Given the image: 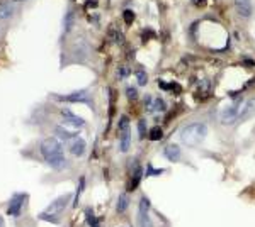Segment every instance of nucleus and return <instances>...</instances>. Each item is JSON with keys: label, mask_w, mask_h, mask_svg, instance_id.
I'll list each match as a JSON object with an SVG mask.
<instances>
[{"label": "nucleus", "mask_w": 255, "mask_h": 227, "mask_svg": "<svg viewBox=\"0 0 255 227\" xmlns=\"http://www.w3.org/2000/svg\"><path fill=\"white\" fill-rule=\"evenodd\" d=\"M0 227H3V219L0 217Z\"/></svg>", "instance_id": "cd10ccee"}, {"label": "nucleus", "mask_w": 255, "mask_h": 227, "mask_svg": "<svg viewBox=\"0 0 255 227\" xmlns=\"http://www.w3.org/2000/svg\"><path fill=\"white\" fill-rule=\"evenodd\" d=\"M162 136H163V133H162V129H160V127H153V129L150 131V139H151V141H158Z\"/></svg>", "instance_id": "aec40b11"}, {"label": "nucleus", "mask_w": 255, "mask_h": 227, "mask_svg": "<svg viewBox=\"0 0 255 227\" xmlns=\"http://www.w3.org/2000/svg\"><path fill=\"white\" fill-rule=\"evenodd\" d=\"M126 76H129V70H128V68H119L118 70V78H119V80H123V78H126Z\"/></svg>", "instance_id": "a878e982"}, {"label": "nucleus", "mask_w": 255, "mask_h": 227, "mask_svg": "<svg viewBox=\"0 0 255 227\" xmlns=\"http://www.w3.org/2000/svg\"><path fill=\"white\" fill-rule=\"evenodd\" d=\"M208 134V126L204 122H191L180 131V141L186 146H197L204 141Z\"/></svg>", "instance_id": "f03ea898"}, {"label": "nucleus", "mask_w": 255, "mask_h": 227, "mask_svg": "<svg viewBox=\"0 0 255 227\" xmlns=\"http://www.w3.org/2000/svg\"><path fill=\"white\" fill-rule=\"evenodd\" d=\"M87 221H89V226L90 227H99V222H97V219L96 216H94L90 210H87Z\"/></svg>", "instance_id": "5701e85b"}, {"label": "nucleus", "mask_w": 255, "mask_h": 227, "mask_svg": "<svg viewBox=\"0 0 255 227\" xmlns=\"http://www.w3.org/2000/svg\"><path fill=\"white\" fill-rule=\"evenodd\" d=\"M15 2H22V0H15Z\"/></svg>", "instance_id": "c85d7f7f"}, {"label": "nucleus", "mask_w": 255, "mask_h": 227, "mask_svg": "<svg viewBox=\"0 0 255 227\" xmlns=\"http://www.w3.org/2000/svg\"><path fill=\"white\" fill-rule=\"evenodd\" d=\"M68 151H70V154L75 156V158H82V156L85 154V151H87V143H85L82 138H73V139H70Z\"/></svg>", "instance_id": "9b49d317"}, {"label": "nucleus", "mask_w": 255, "mask_h": 227, "mask_svg": "<svg viewBox=\"0 0 255 227\" xmlns=\"http://www.w3.org/2000/svg\"><path fill=\"white\" fill-rule=\"evenodd\" d=\"M163 156L172 163H177L180 159V148L177 144H167L165 150H163Z\"/></svg>", "instance_id": "ddd939ff"}, {"label": "nucleus", "mask_w": 255, "mask_h": 227, "mask_svg": "<svg viewBox=\"0 0 255 227\" xmlns=\"http://www.w3.org/2000/svg\"><path fill=\"white\" fill-rule=\"evenodd\" d=\"M15 7L10 2H0V20H7L14 15Z\"/></svg>", "instance_id": "2eb2a0df"}, {"label": "nucleus", "mask_w": 255, "mask_h": 227, "mask_svg": "<svg viewBox=\"0 0 255 227\" xmlns=\"http://www.w3.org/2000/svg\"><path fill=\"white\" fill-rule=\"evenodd\" d=\"M73 24H75V12H73V10H68V12H67V15H65V22H63L65 32H70V31H72Z\"/></svg>", "instance_id": "f3484780"}, {"label": "nucleus", "mask_w": 255, "mask_h": 227, "mask_svg": "<svg viewBox=\"0 0 255 227\" xmlns=\"http://www.w3.org/2000/svg\"><path fill=\"white\" fill-rule=\"evenodd\" d=\"M26 200H27V193H14V195H12V199H10V202H9V207H7V214L12 216V217L20 216V212H22Z\"/></svg>", "instance_id": "0eeeda50"}, {"label": "nucleus", "mask_w": 255, "mask_h": 227, "mask_svg": "<svg viewBox=\"0 0 255 227\" xmlns=\"http://www.w3.org/2000/svg\"><path fill=\"white\" fill-rule=\"evenodd\" d=\"M56 134L61 136V138H63V139H73V138H75V136H73V134H70V133H67V131L60 129V127H58V129H56Z\"/></svg>", "instance_id": "393cba45"}, {"label": "nucleus", "mask_w": 255, "mask_h": 227, "mask_svg": "<svg viewBox=\"0 0 255 227\" xmlns=\"http://www.w3.org/2000/svg\"><path fill=\"white\" fill-rule=\"evenodd\" d=\"M145 127H146V122H145V119H141V121L138 122V131H139V138H145Z\"/></svg>", "instance_id": "b1692460"}, {"label": "nucleus", "mask_w": 255, "mask_h": 227, "mask_svg": "<svg viewBox=\"0 0 255 227\" xmlns=\"http://www.w3.org/2000/svg\"><path fill=\"white\" fill-rule=\"evenodd\" d=\"M39 151H41L43 159L48 163V166H51L55 171H61L68 166V161L65 158L63 148H61V144L56 138L43 139L39 144Z\"/></svg>", "instance_id": "f257e3e1"}, {"label": "nucleus", "mask_w": 255, "mask_h": 227, "mask_svg": "<svg viewBox=\"0 0 255 227\" xmlns=\"http://www.w3.org/2000/svg\"><path fill=\"white\" fill-rule=\"evenodd\" d=\"M233 5H235V10L240 17H244V19L252 17V14H254L252 0H233Z\"/></svg>", "instance_id": "9d476101"}, {"label": "nucleus", "mask_w": 255, "mask_h": 227, "mask_svg": "<svg viewBox=\"0 0 255 227\" xmlns=\"http://www.w3.org/2000/svg\"><path fill=\"white\" fill-rule=\"evenodd\" d=\"M153 102H155V98L153 97H145V109H146V112H150V114H153Z\"/></svg>", "instance_id": "412c9836"}, {"label": "nucleus", "mask_w": 255, "mask_h": 227, "mask_svg": "<svg viewBox=\"0 0 255 227\" xmlns=\"http://www.w3.org/2000/svg\"><path fill=\"white\" fill-rule=\"evenodd\" d=\"M56 98H60V102H73V104H87L92 107V100L89 97V92L87 90H77L73 93H68V95H56Z\"/></svg>", "instance_id": "6e6552de"}, {"label": "nucleus", "mask_w": 255, "mask_h": 227, "mask_svg": "<svg viewBox=\"0 0 255 227\" xmlns=\"http://www.w3.org/2000/svg\"><path fill=\"white\" fill-rule=\"evenodd\" d=\"M134 75H136V78H138V83H139V85H145L146 81H148V76H146V73L143 72V70H138V72L134 73Z\"/></svg>", "instance_id": "4be33fe9"}, {"label": "nucleus", "mask_w": 255, "mask_h": 227, "mask_svg": "<svg viewBox=\"0 0 255 227\" xmlns=\"http://www.w3.org/2000/svg\"><path fill=\"white\" fill-rule=\"evenodd\" d=\"M128 207H129V197H128V193H121V195L118 197V202H116V212L118 214H125Z\"/></svg>", "instance_id": "dca6fc26"}, {"label": "nucleus", "mask_w": 255, "mask_h": 227, "mask_svg": "<svg viewBox=\"0 0 255 227\" xmlns=\"http://www.w3.org/2000/svg\"><path fill=\"white\" fill-rule=\"evenodd\" d=\"M126 97H128V100H136V98H138L136 86H133V85L126 86Z\"/></svg>", "instance_id": "a211bd4d"}, {"label": "nucleus", "mask_w": 255, "mask_h": 227, "mask_svg": "<svg viewBox=\"0 0 255 227\" xmlns=\"http://www.w3.org/2000/svg\"><path fill=\"white\" fill-rule=\"evenodd\" d=\"M131 146V127L128 117H121L119 121V150L123 152L129 151Z\"/></svg>", "instance_id": "39448f33"}, {"label": "nucleus", "mask_w": 255, "mask_h": 227, "mask_svg": "<svg viewBox=\"0 0 255 227\" xmlns=\"http://www.w3.org/2000/svg\"><path fill=\"white\" fill-rule=\"evenodd\" d=\"M141 176H143V170L141 166L138 164V161L134 159V168H133V175H131V180H129V190H136L139 181H141Z\"/></svg>", "instance_id": "4468645a"}, {"label": "nucleus", "mask_w": 255, "mask_h": 227, "mask_svg": "<svg viewBox=\"0 0 255 227\" xmlns=\"http://www.w3.org/2000/svg\"><path fill=\"white\" fill-rule=\"evenodd\" d=\"M125 19H126V22H128V24H131V22L134 20V14H133L131 10H126V12H125Z\"/></svg>", "instance_id": "bb28decb"}, {"label": "nucleus", "mask_w": 255, "mask_h": 227, "mask_svg": "<svg viewBox=\"0 0 255 227\" xmlns=\"http://www.w3.org/2000/svg\"><path fill=\"white\" fill-rule=\"evenodd\" d=\"M165 109H167L165 102H163L162 98H155V102H153V114L155 112H163Z\"/></svg>", "instance_id": "6ab92c4d"}, {"label": "nucleus", "mask_w": 255, "mask_h": 227, "mask_svg": "<svg viewBox=\"0 0 255 227\" xmlns=\"http://www.w3.org/2000/svg\"><path fill=\"white\" fill-rule=\"evenodd\" d=\"M70 199H72L70 193L60 195L58 199H55L51 204L48 205L44 212L39 214V219H43V221H46V222H53V224H60L61 216H63L65 209H67L68 204H70Z\"/></svg>", "instance_id": "7ed1b4c3"}, {"label": "nucleus", "mask_w": 255, "mask_h": 227, "mask_svg": "<svg viewBox=\"0 0 255 227\" xmlns=\"http://www.w3.org/2000/svg\"><path fill=\"white\" fill-rule=\"evenodd\" d=\"M255 114V98H247L242 102V110H240V122H245L247 119H250Z\"/></svg>", "instance_id": "f8f14e48"}, {"label": "nucleus", "mask_w": 255, "mask_h": 227, "mask_svg": "<svg viewBox=\"0 0 255 227\" xmlns=\"http://www.w3.org/2000/svg\"><path fill=\"white\" fill-rule=\"evenodd\" d=\"M138 226L139 227H155L150 216V202L146 197H141L138 204Z\"/></svg>", "instance_id": "423d86ee"}, {"label": "nucleus", "mask_w": 255, "mask_h": 227, "mask_svg": "<svg viewBox=\"0 0 255 227\" xmlns=\"http://www.w3.org/2000/svg\"><path fill=\"white\" fill-rule=\"evenodd\" d=\"M61 115V121H63V124L67 127H72V129H82V127H85V121L82 117H79V115H75L72 112V110L68 109H63L60 112Z\"/></svg>", "instance_id": "1a4fd4ad"}, {"label": "nucleus", "mask_w": 255, "mask_h": 227, "mask_svg": "<svg viewBox=\"0 0 255 227\" xmlns=\"http://www.w3.org/2000/svg\"><path fill=\"white\" fill-rule=\"evenodd\" d=\"M242 102H244V100H237V102H233L232 105L226 107V109H223V112H221L220 119H221V122H223L225 126H232V124L240 122Z\"/></svg>", "instance_id": "20e7f679"}]
</instances>
